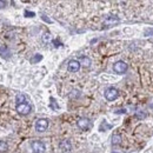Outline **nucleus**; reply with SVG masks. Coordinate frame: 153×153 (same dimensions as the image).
<instances>
[{
	"mask_svg": "<svg viewBox=\"0 0 153 153\" xmlns=\"http://www.w3.org/2000/svg\"><path fill=\"white\" fill-rule=\"evenodd\" d=\"M32 107L30 104L27 102H21V104H17V112L21 115H27L31 112Z\"/></svg>",
	"mask_w": 153,
	"mask_h": 153,
	"instance_id": "obj_1",
	"label": "nucleus"
},
{
	"mask_svg": "<svg viewBox=\"0 0 153 153\" xmlns=\"http://www.w3.org/2000/svg\"><path fill=\"white\" fill-rule=\"evenodd\" d=\"M76 125H78L79 128H81V130L85 131V130H88V128H90V126H91V121H90L87 118H80V119L78 120Z\"/></svg>",
	"mask_w": 153,
	"mask_h": 153,
	"instance_id": "obj_6",
	"label": "nucleus"
},
{
	"mask_svg": "<svg viewBox=\"0 0 153 153\" xmlns=\"http://www.w3.org/2000/svg\"><path fill=\"white\" fill-rule=\"evenodd\" d=\"M51 101H52V107H54V108H58V105L56 104L54 99H51Z\"/></svg>",
	"mask_w": 153,
	"mask_h": 153,
	"instance_id": "obj_15",
	"label": "nucleus"
},
{
	"mask_svg": "<svg viewBox=\"0 0 153 153\" xmlns=\"http://www.w3.org/2000/svg\"><path fill=\"white\" fill-rule=\"evenodd\" d=\"M71 147H72V145H71L70 140H62V141L60 143V149H61L62 151H65V152L70 151Z\"/></svg>",
	"mask_w": 153,
	"mask_h": 153,
	"instance_id": "obj_8",
	"label": "nucleus"
},
{
	"mask_svg": "<svg viewBox=\"0 0 153 153\" xmlns=\"http://www.w3.org/2000/svg\"><path fill=\"white\" fill-rule=\"evenodd\" d=\"M117 22H118V18H112V19H111V18H110V19L108 20H106V25H114V24H117Z\"/></svg>",
	"mask_w": 153,
	"mask_h": 153,
	"instance_id": "obj_13",
	"label": "nucleus"
},
{
	"mask_svg": "<svg viewBox=\"0 0 153 153\" xmlns=\"http://www.w3.org/2000/svg\"><path fill=\"white\" fill-rule=\"evenodd\" d=\"M48 127V121L46 119H39L38 121L36 123V130L38 132H44L46 131Z\"/></svg>",
	"mask_w": 153,
	"mask_h": 153,
	"instance_id": "obj_5",
	"label": "nucleus"
},
{
	"mask_svg": "<svg viewBox=\"0 0 153 153\" xmlns=\"http://www.w3.org/2000/svg\"><path fill=\"white\" fill-rule=\"evenodd\" d=\"M120 143H121V137L120 135H118V134H114L113 137H112V145H120Z\"/></svg>",
	"mask_w": 153,
	"mask_h": 153,
	"instance_id": "obj_10",
	"label": "nucleus"
},
{
	"mask_svg": "<svg viewBox=\"0 0 153 153\" xmlns=\"http://www.w3.org/2000/svg\"><path fill=\"white\" fill-rule=\"evenodd\" d=\"M31 146H32V150H33L34 153H45V150H46L44 143H41V141H39V140L33 141Z\"/></svg>",
	"mask_w": 153,
	"mask_h": 153,
	"instance_id": "obj_4",
	"label": "nucleus"
},
{
	"mask_svg": "<svg viewBox=\"0 0 153 153\" xmlns=\"http://www.w3.org/2000/svg\"><path fill=\"white\" fill-rule=\"evenodd\" d=\"M40 59H41V56H39V54H37V57L34 58V59H33L32 61H33V62H37V61H38V60H40Z\"/></svg>",
	"mask_w": 153,
	"mask_h": 153,
	"instance_id": "obj_14",
	"label": "nucleus"
},
{
	"mask_svg": "<svg viewBox=\"0 0 153 153\" xmlns=\"http://www.w3.org/2000/svg\"><path fill=\"white\" fill-rule=\"evenodd\" d=\"M119 96V92L118 90L114 88V87H108L106 91H105V98L108 100V101H113L115 100Z\"/></svg>",
	"mask_w": 153,
	"mask_h": 153,
	"instance_id": "obj_2",
	"label": "nucleus"
},
{
	"mask_svg": "<svg viewBox=\"0 0 153 153\" xmlns=\"http://www.w3.org/2000/svg\"><path fill=\"white\" fill-rule=\"evenodd\" d=\"M25 96L24 94H21V93H19V94H17V98H16V100H17V104H21V102H25Z\"/></svg>",
	"mask_w": 153,
	"mask_h": 153,
	"instance_id": "obj_12",
	"label": "nucleus"
},
{
	"mask_svg": "<svg viewBox=\"0 0 153 153\" xmlns=\"http://www.w3.org/2000/svg\"><path fill=\"white\" fill-rule=\"evenodd\" d=\"M67 68H68L70 72H73V73H74V72H78L79 68H80V62L76 61V60H71V61L68 62Z\"/></svg>",
	"mask_w": 153,
	"mask_h": 153,
	"instance_id": "obj_7",
	"label": "nucleus"
},
{
	"mask_svg": "<svg viewBox=\"0 0 153 153\" xmlns=\"http://www.w3.org/2000/svg\"><path fill=\"white\" fill-rule=\"evenodd\" d=\"M113 70H114L115 73L123 74V73H125L127 71V64L124 62V61H117L113 65Z\"/></svg>",
	"mask_w": 153,
	"mask_h": 153,
	"instance_id": "obj_3",
	"label": "nucleus"
},
{
	"mask_svg": "<svg viewBox=\"0 0 153 153\" xmlns=\"http://www.w3.org/2000/svg\"><path fill=\"white\" fill-rule=\"evenodd\" d=\"M7 149H8L7 143L0 140V152H5V151H7Z\"/></svg>",
	"mask_w": 153,
	"mask_h": 153,
	"instance_id": "obj_11",
	"label": "nucleus"
},
{
	"mask_svg": "<svg viewBox=\"0 0 153 153\" xmlns=\"http://www.w3.org/2000/svg\"><path fill=\"white\" fill-rule=\"evenodd\" d=\"M80 65H82L85 67H88L91 65V60L87 57H81V59H80Z\"/></svg>",
	"mask_w": 153,
	"mask_h": 153,
	"instance_id": "obj_9",
	"label": "nucleus"
}]
</instances>
